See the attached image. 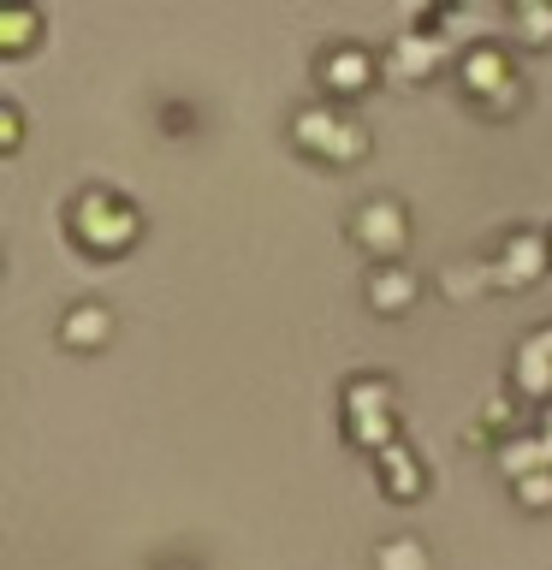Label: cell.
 Instances as JSON below:
<instances>
[{
  "mask_svg": "<svg viewBox=\"0 0 552 570\" xmlns=\"http://www.w3.org/2000/svg\"><path fill=\"white\" fill-rule=\"evenodd\" d=\"M511 493H516V505L546 511V505H552V470H534V475H523V481H511Z\"/></svg>",
  "mask_w": 552,
  "mask_h": 570,
  "instance_id": "ac0fdd59",
  "label": "cell"
},
{
  "mask_svg": "<svg viewBox=\"0 0 552 570\" xmlns=\"http://www.w3.org/2000/svg\"><path fill=\"white\" fill-rule=\"evenodd\" d=\"M18 131H24V114H18V101H0V149H18Z\"/></svg>",
  "mask_w": 552,
  "mask_h": 570,
  "instance_id": "d6986e66",
  "label": "cell"
},
{
  "mask_svg": "<svg viewBox=\"0 0 552 570\" xmlns=\"http://www.w3.org/2000/svg\"><path fill=\"white\" fill-rule=\"evenodd\" d=\"M292 149L327 160V167H351V160L368 155V125L345 114L338 101H303L292 114Z\"/></svg>",
  "mask_w": 552,
  "mask_h": 570,
  "instance_id": "6da1fadb",
  "label": "cell"
},
{
  "mask_svg": "<svg viewBox=\"0 0 552 570\" xmlns=\"http://www.w3.org/2000/svg\"><path fill=\"white\" fill-rule=\"evenodd\" d=\"M511 24H516V36H523L529 48H546L552 42V7H541V0H516Z\"/></svg>",
  "mask_w": 552,
  "mask_h": 570,
  "instance_id": "e0dca14e",
  "label": "cell"
},
{
  "mask_svg": "<svg viewBox=\"0 0 552 570\" xmlns=\"http://www.w3.org/2000/svg\"><path fill=\"white\" fill-rule=\"evenodd\" d=\"M374 470H381V488L392 493V499H422L427 493V475H422V463H416V452H410V440H392L381 458H374Z\"/></svg>",
  "mask_w": 552,
  "mask_h": 570,
  "instance_id": "30bf717a",
  "label": "cell"
},
{
  "mask_svg": "<svg viewBox=\"0 0 552 570\" xmlns=\"http://www.w3.org/2000/svg\"><path fill=\"white\" fill-rule=\"evenodd\" d=\"M315 78H321V89H333V101L338 96H363V89L381 78V60H374L363 42H333V48H321Z\"/></svg>",
  "mask_w": 552,
  "mask_h": 570,
  "instance_id": "8992f818",
  "label": "cell"
},
{
  "mask_svg": "<svg viewBox=\"0 0 552 570\" xmlns=\"http://www.w3.org/2000/svg\"><path fill=\"white\" fill-rule=\"evenodd\" d=\"M185 125H196V114H185V107H167V131H185Z\"/></svg>",
  "mask_w": 552,
  "mask_h": 570,
  "instance_id": "ffe728a7",
  "label": "cell"
},
{
  "mask_svg": "<svg viewBox=\"0 0 552 570\" xmlns=\"http://www.w3.org/2000/svg\"><path fill=\"white\" fill-rule=\"evenodd\" d=\"M345 434H351V445H363V452L381 458L386 445L398 440V416H392V410H381V416H356V422H345Z\"/></svg>",
  "mask_w": 552,
  "mask_h": 570,
  "instance_id": "2e32d148",
  "label": "cell"
},
{
  "mask_svg": "<svg viewBox=\"0 0 552 570\" xmlns=\"http://www.w3.org/2000/svg\"><path fill=\"white\" fill-rule=\"evenodd\" d=\"M434 285H440L452 303H463V297L487 292V285H493V267H487V256H481V262H475V256H457V262H445L440 274H434Z\"/></svg>",
  "mask_w": 552,
  "mask_h": 570,
  "instance_id": "4fadbf2b",
  "label": "cell"
},
{
  "mask_svg": "<svg viewBox=\"0 0 552 570\" xmlns=\"http://www.w3.org/2000/svg\"><path fill=\"white\" fill-rule=\"evenodd\" d=\"M463 83H470V101L487 119H511L516 107L529 101V83L516 71V53L505 42H475L463 53Z\"/></svg>",
  "mask_w": 552,
  "mask_h": 570,
  "instance_id": "3957f363",
  "label": "cell"
},
{
  "mask_svg": "<svg viewBox=\"0 0 552 570\" xmlns=\"http://www.w3.org/2000/svg\"><path fill=\"white\" fill-rule=\"evenodd\" d=\"M338 410H345V422L381 416V410H392V381L386 374H351L345 392H338Z\"/></svg>",
  "mask_w": 552,
  "mask_h": 570,
  "instance_id": "7c38bea8",
  "label": "cell"
},
{
  "mask_svg": "<svg viewBox=\"0 0 552 570\" xmlns=\"http://www.w3.org/2000/svg\"><path fill=\"white\" fill-rule=\"evenodd\" d=\"M511 386L523 392V399H534V404H552V356L541 351V338H534V333L511 356Z\"/></svg>",
  "mask_w": 552,
  "mask_h": 570,
  "instance_id": "8fae6325",
  "label": "cell"
},
{
  "mask_svg": "<svg viewBox=\"0 0 552 570\" xmlns=\"http://www.w3.org/2000/svg\"><path fill=\"white\" fill-rule=\"evenodd\" d=\"M36 30H42V12L36 7H0V48L7 53H24L36 42Z\"/></svg>",
  "mask_w": 552,
  "mask_h": 570,
  "instance_id": "9a60e30c",
  "label": "cell"
},
{
  "mask_svg": "<svg viewBox=\"0 0 552 570\" xmlns=\"http://www.w3.org/2000/svg\"><path fill=\"white\" fill-rule=\"evenodd\" d=\"M66 232L78 238L83 249H96V256H125V249L137 244V232H142V214L125 203L119 190H78L71 196V208H66Z\"/></svg>",
  "mask_w": 552,
  "mask_h": 570,
  "instance_id": "7a4b0ae2",
  "label": "cell"
},
{
  "mask_svg": "<svg viewBox=\"0 0 552 570\" xmlns=\"http://www.w3.org/2000/svg\"><path fill=\"white\" fill-rule=\"evenodd\" d=\"M534 338H541V351L552 356V321H546V327H541V333H534Z\"/></svg>",
  "mask_w": 552,
  "mask_h": 570,
  "instance_id": "44dd1931",
  "label": "cell"
},
{
  "mask_svg": "<svg viewBox=\"0 0 552 570\" xmlns=\"http://www.w3.org/2000/svg\"><path fill=\"white\" fill-rule=\"evenodd\" d=\"M546 249H552V232H546Z\"/></svg>",
  "mask_w": 552,
  "mask_h": 570,
  "instance_id": "7402d4cb",
  "label": "cell"
},
{
  "mask_svg": "<svg viewBox=\"0 0 552 570\" xmlns=\"http://www.w3.org/2000/svg\"><path fill=\"white\" fill-rule=\"evenodd\" d=\"M416 297H422V279L410 274L404 262H374L368 267V309L374 315H404V309H416Z\"/></svg>",
  "mask_w": 552,
  "mask_h": 570,
  "instance_id": "52a82bcc",
  "label": "cell"
},
{
  "mask_svg": "<svg viewBox=\"0 0 552 570\" xmlns=\"http://www.w3.org/2000/svg\"><path fill=\"white\" fill-rule=\"evenodd\" d=\"M351 238L368 249L374 262H398L404 244H410V208L398 196H363V203L351 208Z\"/></svg>",
  "mask_w": 552,
  "mask_h": 570,
  "instance_id": "277c9868",
  "label": "cell"
},
{
  "mask_svg": "<svg viewBox=\"0 0 552 570\" xmlns=\"http://www.w3.org/2000/svg\"><path fill=\"white\" fill-rule=\"evenodd\" d=\"M487 267H493V285H499V292H529V285H541V274L552 267L546 232H529V226L505 232V238L493 244Z\"/></svg>",
  "mask_w": 552,
  "mask_h": 570,
  "instance_id": "5b68a950",
  "label": "cell"
},
{
  "mask_svg": "<svg viewBox=\"0 0 552 570\" xmlns=\"http://www.w3.org/2000/svg\"><path fill=\"white\" fill-rule=\"evenodd\" d=\"M107 338H114V309H107V303L83 297L60 315V345L66 351H101Z\"/></svg>",
  "mask_w": 552,
  "mask_h": 570,
  "instance_id": "ba28073f",
  "label": "cell"
},
{
  "mask_svg": "<svg viewBox=\"0 0 552 570\" xmlns=\"http://www.w3.org/2000/svg\"><path fill=\"white\" fill-rule=\"evenodd\" d=\"M381 71H392V78H404V83L434 78V71H440V42H434V36H422V30H404L398 42L386 48Z\"/></svg>",
  "mask_w": 552,
  "mask_h": 570,
  "instance_id": "9c48e42d",
  "label": "cell"
},
{
  "mask_svg": "<svg viewBox=\"0 0 552 570\" xmlns=\"http://www.w3.org/2000/svg\"><path fill=\"white\" fill-rule=\"evenodd\" d=\"M374 570H427V541L386 534V541H374Z\"/></svg>",
  "mask_w": 552,
  "mask_h": 570,
  "instance_id": "5bb4252c",
  "label": "cell"
}]
</instances>
